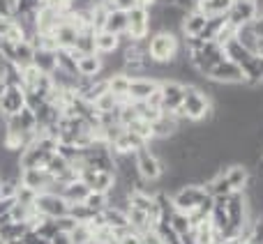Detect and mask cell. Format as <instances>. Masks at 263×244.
I'll return each instance as SVG.
<instances>
[{"label": "cell", "mask_w": 263, "mask_h": 244, "mask_svg": "<svg viewBox=\"0 0 263 244\" xmlns=\"http://www.w3.org/2000/svg\"><path fill=\"white\" fill-rule=\"evenodd\" d=\"M180 37L176 32H168V30H162V32H155V35L148 37V55L153 63L157 65H168L178 58L180 53Z\"/></svg>", "instance_id": "1"}, {"label": "cell", "mask_w": 263, "mask_h": 244, "mask_svg": "<svg viewBox=\"0 0 263 244\" xmlns=\"http://www.w3.org/2000/svg\"><path fill=\"white\" fill-rule=\"evenodd\" d=\"M182 113H185V120L199 122L208 120L213 115V104H210V97L203 95V90L196 86H185V101H182Z\"/></svg>", "instance_id": "2"}, {"label": "cell", "mask_w": 263, "mask_h": 244, "mask_svg": "<svg viewBox=\"0 0 263 244\" xmlns=\"http://www.w3.org/2000/svg\"><path fill=\"white\" fill-rule=\"evenodd\" d=\"M134 159H136V171H139V177L143 182L155 185V182H159L164 177V173H166L164 161L148 148V145H145V148H141L139 152L134 154Z\"/></svg>", "instance_id": "3"}, {"label": "cell", "mask_w": 263, "mask_h": 244, "mask_svg": "<svg viewBox=\"0 0 263 244\" xmlns=\"http://www.w3.org/2000/svg\"><path fill=\"white\" fill-rule=\"evenodd\" d=\"M171 198H173V205H176L178 212L192 214L210 198V194H208V189H205V185H185L180 191H176Z\"/></svg>", "instance_id": "4"}, {"label": "cell", "mask_w": 263, "mask_h": 244, "mask_svg": "<svg viewBox=\"0 0 263 244\" xmlns=\"http://www.w3.org/2000/svg\"><path fill=\"white\" fill-rule=\"evenodd\" d=\"M150 37V12L141 7H132L127 12V32L123 39L127 42H145Z\"/></svg>", "instance_id": "5"}, {"label": "cell", "mask_w": 263, "mask_h": 244, "mask_svg": "<svg viewBox=\"0 0 263 244\" xmlns=\"http://www.w3.org/2000/svg\"><path fill=\"white\" fill-rule=\"evenodd\" d=\"M35 210H37V214H42L46 219H60L69 214V203L60 194L46 191V194H37Z\"/></svg>", "instance_id": "6"}, {"label": "cell", "mask_w": 263, "mask_h": 244, "mask_svg": "<svg viewBox=\"0 0 263 244\" xmlns=\"http://www.w3.org/2000/svg\"><path fill=\"white\" fill-rule=\"evenodd\" d=\"M159 92H162V113L171 115L185 101V86L173 78H162L159 81Z\"/></svg>", "instance_id": "7"}, {"label": "cell", "mask_w": 263, "mask_h": 244, "mask_svg": "<svg viewBox=\"0 0 263 244\" xmlns=\"http://www.w3.org/2000/svg\"><path fill=\"white\" fill-rule=\"evenodd\" d=\"M208 81L217 83V86H238L242 83L245 86V76H242V69L236 63L224 58L222 63H217L208 74Z\"/></svg>", "instance_id": "8"}, {"label": "cell", "mask_w": 263, "mask_h": 244, "mask_svg": "<svg viewBox=\"0 0 263 244\" xmlns=\"http://www.w3.org/2000/svg\"><path fill=\"white\" fill-rule=\"evenodd\" d=\"M0 51H3L5 58L12 65H16L18 69L32 65V58H35V44H32L30 39L16 42V44H7V42H5V44L0 46Z\"/></svg>", "instance_id": "9"}, {"label": "cell", "mask_w": 263, "mask_h": 244, "mask_svg": "<svg viewBox=\"0 0 263 244\" xmlns=\"http://www.w3.org/2000/svg\"><path fill=\"white\" fill-rule=\"evenodd\" d=\"M26 189L35 191V194H46V191L53 189L55 177L51 175L46 168H30V171H21V177H18Z\"/></svg>", "instance_id": "10"}, {"label": "cell", "mask_w": 263, "mask_h": 244, "mask_svg": "<svg viewBox=\"0 0 263 244\" xmlns=\"http://www.w3.org/2000/svg\"><path fill=\"white\" fill-rule=\"evenodd\" d=\"M26 109V90L21 86H7L0 97V118H12Z\"/></svg>", "instance_id": "11"}, {"label": "cell", "mask_w": 263, "mask_h": 244, "mask_svg": "<svg viewBox=\"0 0 263 244\" xmlns=\"http://www.w3.org/2000/svg\"><path fill=\"white\" fill-rule=\"evenodd\" d=\"M157 90H159V81H157V78L132 76L127 101H132V104H143V101H148L150 95H153V92H157Z\"/></svg>", "instance_id": "12"}, {"label": "cell", "mask_w": 263, "mask_h": 244, "mask_svg": "<svg viewBox=\"0 0 263 244\" xmlns=\"http://www.w3.org/2000/svg\"><path fill=\"white\" fill-rule=\"evenodd\" d=\"M254 18H256L254 3H250V0H233L231 9L227 12V21L231 23L236 30L242 26H250Z\"/></svg>", "instance_id": "13"}, {"label": "cell", "mask_w": 263, "mask_h": 244, "mask_svg": "<svg viewBox=\"0 0 263 244\" xmlns=\"http://www.w3.org/2000/svg\"><path fill=\"white\" fill-rule=\"evenodd\" d=\"M55 154V152H53ZM51 159V152H46L44 148H40L37 143L28 145L21 154H18V164H21V171H30V168H44L46 161Z\"/></svg>", "instance_id": "14"}, {"label": "cell", "mask_w": 263, "mask_h": 244, "mask_svg": "<svg viewBox=\"0 0 263 244\" xmlns=\"http://www.w3.org/2000/svg\"><path fill=\"white\" fill-rule=\"evenodd\" d=\"M104 63H102V55L97 53H86L77 60V72L81 78H100Z\"/></svg>", "instance_id": "15"}, {"label": "cell", "mask_w": 263, "mask_h": 244, "mask_svg": "<svg viewBox=\"0 0 263 244\" xmlns=\"http://www.w3.org/2000/svg\"><path fill=\"white\" fill-rule=\"evenodd\" d=\"M53 35H55V42H58V49L72 51V49H77V42H79V35H81V32H79L77 26H74V23H69L67 16H65V21L55 28Z\"/></svg>", "instance_id": "16"}, {"label": "cell", "mask_w": 263, "mask_h": 244, "mask_svg": "<svg viewBox=\"0 0 263 244\" xmlns=\"http://www.w3.org/2000/svg\"><path fill=\"white\" fill-rule=\"evenodd\" d=\"M205 23H208V16L201 14L199 9H192V12L185 14L180 32L185 35V39H194V37H201V32L205 30Z\"/></svg>", "instance_id": "17"}, {"label": "cell", "mask_w": 263, "mask_h": 244, "mask_svg": "<svg viewBox=\"0 0 263 244\" xmlns=\"http://www.w3.org/2000/svg\"><path fill=\"white\" fill-rule=\"evenodd\" d=\"M224 175H227V180H229V185H231L233 191H245L247 185H250V180H252V173L245 164H231V166L224 171Z\"/></svg>", "instance_id": "18"}, {"label": "cell", "mask_w": 263, "mask_h": 244, "mask_svg": "<svg viewBox=\"0 0 263 244\" xmlns=\"http://www.w3.org/2000/svg\"><path fill=\"white\" fill-rule=\"evenodd\" d=\"M120 46H123V39L118 35H114V32H109V30L95 32V53L102 55V58L120 51Z\"/></svg>", "instance_id": "19"}, {"label": "cell", "mask_w": 263, "mask_h": 244, "mask_svg": "<svg viewBox=\"0 0 263 244\" xmlns=\"http://www.w3.org/2000/svg\"><path fill=\"white\" fill-rule=\"evenodd\" d=\"M129 83H132V76H127L125 72H120V74H111V76H106V86H109V92L120 101V104H127Z\"/></svg>", "instance_id": "20"}, {"label": "cell", "mask_w": 263, "mask_h": 244, "mask_svg": "<svg viewBox=\"0 0 263 244\" xmlns=\"http://www.w3.org/2000/svg\"><path fill=\"white\" fill-rule=\"evenodd\" d=\"M224 55H227V60L236 63L238 67L242 69V67H245V65L252 60V55H254V53H250V51H247L245 46H242L240 42H238L236 37H233L231 42H227V44H224Z\"/></svg>", "instance_id": "21"}, {"label": "cell", "mask_w": 263, "mask_h": 244, "mask_svg": "<svg viewBox=\"0 0 263 244\" xmlns=\"http://www.w3.org/2000/svg\"><path fill=\"white\" fill-rule=\"evenodd\" d=\"M245 86H263V55H252V60L242 67Z\"/></svg>", "instance_id": "22"}, {"label": "cell", "mask_w": 263, "mask_h": 244, "mask_svg": "<svg viewBox=\"0 0 263 244\" xmlns=\"http://www.w3.org/2000/svg\"><path fill=\"white\" fill-rule=\"evenodd\" d=\"M32 65L40 69L42 74H53L58 69V58H55V51H46V49H35V58Z\"/></svg>", "instance_id": "23"}, {"label": "cell", "mask_w": 263, "mask_h": 244, "mask_svg": "<svg viewBox=\"0 0 263 244\" xmlns=\"http://www.w3.org/2000/svg\"><path fill=\"white\" fill-rule=\"evenodd\" d=\"M205 189H208L210 198H224V196H231L233 194V189H231V185H229L224 171H219L215 177H210V180L205 182Z\"/></svg>", "instance_id": "24"}, {"label": "cell", "mask_w": 263, "mask_h": 244, "mask_svg": "<svg viewBox=\"0 0 263 244\" xmlns=\"http://www.w3.org/2000/svg\"><path fill=\"white\" fill-rule=\"evenodd\" d=\"M88 194H90V189H88V187L83 185L81 180H77V182H69V185H65V187H63V191H60V196H63V198L67 200L69 205L83 203V200L88 198Z\"/></svg>", "instance_id": "25"}, {"label": "cell", "mask_w": 263, "mask_h": 244, "mask_svg": "<svg viewBox=\"0 0 263 244\" xmlns=\"http://www.w3.org/2000/svg\"><path fill=\"white\" fill-rule=\"evenodd\" d=\"M104 30L114 32V35H118V37H123L125 32H127V12H123V9L114 7V9L109 12V16H106Z\"/></svg>", "instance_id": "26"}, {"label": "cell", "mask_w": 263, "mask_h": 244, "mask_svg": "<svg viewBox=\"0 0 263 244\" xmlns=\"http://www.w3.org/2000/svg\"><path fill=\"white\" fill-rule=\"evenodd\" d=\"M127 221H129L132 231H134L136 235H143L145 231H150V228H153L148 212H143V210H136V208H132V205H129V210H127Z\"/></svg>", "instance_id": "27"}, {"label": "cell", "mask_w": 263, "mask_h": 244, "mask_svg": "<svg viewBox=\"0 0 263 244\" xmlns=\"http://www.w3.org/2000/svg\"><path fill=\"white\" fill-rule=\"evenodd\" d=\"M231 5L233 0H199L196 9L201 14H205V16H222V14H227L231 9Z\"/></svg>", "instance_id": "28"}, {"label": "cell", "mask_w": 263, "mask_h": 244, "mask_svg": "<svg viewBox=\"0 0 263 244\" xmlns=\"http://www.w3.org/2000/svg\"><path fill=\"white\" fill-rule=\"evenodd\" d=\"M224 26H227V14H222V16H208L205 30L201 32L199 39H203V42H217V37H219V32H222Z\"/></svg>", "instance_id": "29"}, {"label": "cell", "mask_w": 263, "mask_h": 244, "mask_svg": "<svg viewBox=\"0 0 263 244\" xmlns=\"http://www.w3.org/2000/svg\"><path fill=\"white\" fill-rule=\"evenodd\" d=\"M102 219H104V223L111 228V231H116V228H125V226H129V221H127V212H123V210H118V208H106L104 212H102Z\"/></svg>", "instance_id": "30"}, {"label": "cell", "mask_w": 263, "mask_h": 244, "mask_svg": "<svg viewBox=\"0 0 263 244\" xmlns=\"http://www.w3.org/2000/svg\"><path fill=\"white\" fill-rule=\"evenodd\" d=\"M236 39L240 42V44L245 46V49L250 51V53H254V55H256V44H259V35L254 32L252 23H250V26L238 28V30H236Z\"/></svg>", "instance_id": "31"}, {"label": "cell", "mask_w": 263, "mask_h": 244, "mask_svg": "<svg viewBox=\"0 0 263 244\" xmlns=\"http://www.w3.org/2000/svg\"><path fill=\"white\" fill-rule=\"evenodd\" d=\"M44 168L51 173V175L55 177V180H60V177H63L65 173H67L69 168H72V164H69L67 159L63 157V154H58V152H55V154H51V159H49V161H46V166H44Z\"/></svg>", "instance_id": "32"}, {"label": "cell", "mask_w": 263, "mask_h": 244, "mask_svg": "<svg viewBox=\"0 0 263 244\" xmlns=\"http://www.w3.org/2000/svg\"><path fill=\"white\" fill-rule=\"evenodd\" d=\"M69 242L72 244H95V233L88 223H77L72 233H69Z\"/></svg>", "instance_id": "33"}, {"label": "cell", "mask_w": 263, "mask_h": 244, "mask_svg": "<svg viewBox=\"0 0 263 244\" xmlns=\"http://www.w3.org/2000/svg\"><path fill=\"white\" fill-rule=\"evenodd\" d=\"M92 106H95L97 115H102V113H111V111H118L123 104H120V101L116 99L111 92H104V95H100L95 101H92Z\"/></svg>", "instance_id": "34"}, {"label": "cell", "mask_w": 263, "mask_h": 244, "mask_svg": "<svg viewBox=\"0 0 263 244\" xmlns=\"http://www.w3.org/2000/svg\"><path fill=\"white\" fill-rule=\"evenodd\" d=\"M55 58H58V69H60V72L69 74V76H79V72H77V58H74L69 51L58 49V51H55Z\"/></svg>", "instance_id": "35"}, {"label": "cell", "mask_w": 263, "mask_h": 244, "mask_svg": "<svg viewBox=\"0 0 263 244\" xmlns=\"http://www.w3.org/2000/svg\"><path fill=\"white\" fill-rule=\"evenodd\" d=\"M69 217L79 223H90L97 217V212H92L86 203H77V205H69Z\"/></svg>", "instance_id": "36"}, {"label": "cell", "mask_w": 263, "mask_h": 244, "mask_svg": "<svg viewBox=\"0 0 263 244\" xmlns=\"http://www.w3.org/2000/svg\"><path fill=\"white\" fill-rule=\"evenodd\" d=\"M127 131H132V134H136L139 138H143L145 143H150V140L155 138V131H153V125L150 122H145V120H141V118H136L132 125L127 127Z\"/></svg>", "instance_id": "37"}, {"label": "cell", "mask_w": 263, "mask_h": 244, "mask_svg": "<svg viewBox=\"0 0 263 244\" xmlns=\"http://www.w3.org/2000/svg\"><path fill=\"white\" fill-rule=\"evenodd\" d=\"M168 226L178 233V235H185V233L192 231V221H190V214H182V212H173V217L168 219Z\"/></svg>", "instance_id": "38"}, {"label": "cell", "mask_w": 263, "mask_h": 244, "mask_svg": "<svg viewBox=\"0 0 263 244\" xmlns=\"http://www.w3.org/2000/svg\"><path fill=\"white\" fill-rule=\"evenodd\" d=\"M83 203H86L92 212L102 214L106 208H109V196H106V194H97V191H90V194H88V198L83 200Z\"/></svg>", "instance_id": "39"}, {"label": "cell", "mask_w": 263, "mask_h": 244, "mask_svg": "<svg viewBox=\"0 0 263 244\" xmlns=\"http://www.w3.org/2000/svg\"><path fill=\"white\" fill-rule=\"evenodd\" d=\"M77 223L79 221H74L72 217H60V219H55V226H58V233H63V235H69V233L77 228Z\"/></svg>", "instance_id": "40"}, {"label": "cell", "mask_w": 263, "mask_h": 244, "mask_svg": "<svg viewBox=\"0 0 263 244\" xmlns=\"http://www.w3.org/2000/svg\"><path fill=\"white\" fill-rule=\"evenodd\" d=\"M114 244H141V237L136 235V233H132V235L123 237V240H116Z\"/></svg>", "instance_id": "41"}, {"label": "cell", "mask_w": 263, "mask_h": 244, "mask_svg": "<svg viewBox=\"0 0 263 244\" xmlns=\"http://www.w3.org/2000/svg\"><path fill=\"white\" fill-rule=\"evenodd\" d=\"M134 5H136V7H141V9H148V12H150V9L157 5V0H134Z\"/></svg>", "instance_id": "42"}, {"label": "cell", "mask_w": 263, "mask_h": 244, "mask_svg": "<svg viewBox=\"0 0 263 244\" xmlns=\"http://www.w3.org/2000/svg\"><path fill=\"white\" fill-rule=\"evenodd\" d=\"M12 205H14V200H5V198H0V217H5V214H9V210H12Z\"/></svg>", "instance_id": "43"}, {"label": "cell", "mask_w": 263, "mask_h": 244, "mask_svg": "<svg viewBox=\"0 0 263 244\" xmlns=\"http://www.w3.org/2000/svg\"><path fill=\"white\" fill-rule=\"evenodd\" d=\"M51 244H72V242H69V235H63V233H58V235L51 237Z\"/></svg>", "instance_id": "44"}, {"label": "cell", "mask_w": 263, "mask_h": 244, "mask_svg": "<svg viewBox=\"0 0 263 244\" xmlns=\"http://www.w3.org/2000/svg\"><path fill=\"white\" fill-rule=\"evenodd\" d=\"M252 28H254V32L263 39V18H254V21H252Z\"/></svg>", "instance_id": "45"}, {"label": "cell", "mask_w": 263, "mask_h": 244, "mask_svg": "<svg viewBox=\"0 0 263 244\" xmlns=\"http://www.w3.org/2000/svg\"><path fill=\"white\" fill-rule=\"evenodd\" d=\"M254 12L256 18H263V0H254Z\"/></svg>", "instance_id": "46"}, {"label": "cell", "mask_w": 263, "mask_h": 244, "mask_svg": "<svg viewBox=\"0 0 263 244\" xmlns=\"http://www.w3.org/2000/svg\"><path fill=\"white\" fill-rule=\"evenodd\" d=\"M0 125H3V118H0Z\"/></svg>", "instance_id": "47"}, {"label": "cell", "mask_w": 263, "mask_h": 244, "mask_svg": "<svg viewBox=\"0 0 263 244\" xmlns=\"http://www.w3.org/2000/svg\"><path fill=\"white\" fill-rule=\"evenodd\" d=\"M0 18H3V16H0Z\"/></svg>", "instance_id": "48"}]
</instances>
